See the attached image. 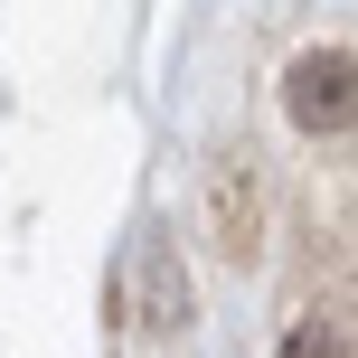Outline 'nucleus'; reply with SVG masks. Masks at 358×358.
Segmentation results:
<instances>
[{
	"mask_svg": "<svg viewBox=\"0 0 358 358\" xmlns=\"http://www.w3.org/2000/svg\"><path fill=\"white\" fill-rule=\"evenodd\" d=\"M283 358H340V349H330L321 330H292V349H283Z\"/></svg>",
	"mask_w": 358,
	"mask_h": 358,
	"instance_id": "obj_2",
	"label": "nucleus"
},
{
	"mask_svg": "<svg viewBox=\"0 0 358 358\" xmlns=\"http://www.w3.org/2000/svg\"><path fill=\"white\" fill-rule=\"evenodd\" d=\"M283 104H292V123H302V132H340V123H358V57H349V48L292 57Z\"/></svg>",
	"mask_w": 358,
	"mask_h": 358,
	"instance_id": "obj_1",
	"label": "nucleus"
}]
</instances>
